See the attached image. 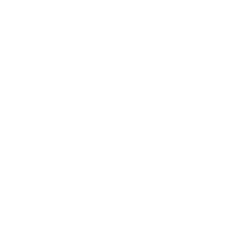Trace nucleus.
Returning a JSON list of instances; mask_svg holds the SVG:
<instances>
[]
</instances>
